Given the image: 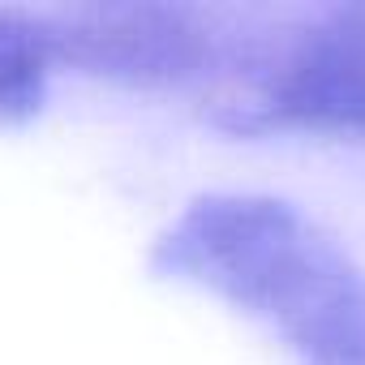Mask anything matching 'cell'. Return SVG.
I'll return each instance as SVG.
<instances>
[{
    "instance_id": "cell-1",
    "label": "cell",
    "mask_w": 365,
    "mask_h": 365,
    "mask_svg": "<svg viewBox=\"0 0 365 365\" xmlns=\"http://www.w3.org/2000/svg\"><path fill=\"white\" fill-rule=\"evenodd\" d=\"M159 258L271 318L301 365H365V271L297 207L202 198L159 241Z\"/></svg>"
},
{
    "instance_id": "cell-3",
    "label": "cell",
    "mask_w": 365,
    "mask_h": 365,
    "mask_svg": "<svg viewBox=\"0 0 365 365\" xmlns=\"http://www.w3.org/2000/svg\"><path fill=\"white\" fill-rule=\"evenodd\" d=\"M52 56L48 26L0 18V120H22L43 103Z\"/></svg>"
},
{
    "instance_id": "cell-2",
    "label": "cell",
    "mask_w": 365,
    "mask_h": 365,
    "mask_svg": "<svg viewBox=\"0 0 365 365\" xmlns=\"http://www.w3.org/2000/svg\"><path fill=\"white\" fill-rule=\"evenodd\" d=\"M267 120L365 133V5L318 18L262 91Z\"/></svg>"
}]
</instances>
